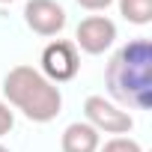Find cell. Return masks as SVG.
Returning a JSON list of instances; mask_svg holds the SVG:
<instances>
[{
  "label": "cell",
  "mask_w": 152,
  "mask_h": 152,
  "mask_svg": "<svg viewBox=\"0 0 152 152\" xmlns=\"http://www.w3.org/2000/svg\"><path fill=\"white\" fill-rule=\"evenodd\" d=\"M104 84H107L113 104L131 107V110H149L152 104V42L140 36L122 45L104 69Z\"/></svg>",
  "instance_id": "6da1fadb"
},
{
  "label": "cell",
  "mask_w": 152,
  "mask_h": 152,
  "mask_svg": "<svg viewBox=\"0 0 152 152\" xmlns=\"http://www.w3.org/2000/svg\"><path fill=\"white\" fill-rule=\"evenodd\" d=\"M3 99L30 122H51L63 110V93L33 66H12L3 78Z\"/></svg>",
  "instance_id": "7a4b0ae2"
},
{
  "label": "cell",
  "mask_w": 152,
  "mask_h": 152,
  "mask_svg": "<svg viewBox=\"0 0 152 152\" xmlns=\"http://www.w3.org/2000/svg\"><path fill=\"white\" fill-rule=\"evenodd\" d=\"M39 72L51 84H66L81 72V51L75 48V42L69 39H54L42 48V60H39Z\"/></svg>",
  "instance_id": "3957f363"
},
{
  "label": "cell",
  "mask_w": 152,
  "mask_h": 152,
  "mask_svg": "<svg viewBox=\"0 0 152 152\" xmlns=\"http://www.w3.org/2000/svg\"><path fill=\"white\" fill-rule=\"evenodd\" d=\"M84 116H87V122H90L99 134H113V137H119V134H128V131L134 128V116H131L125 107H119V104H113L110 99H104V96H90V99L84 102Z\"/></svg>",
  "instance_id": "277c9868"
},
{
  "label": "cell",
  "mask_w": 152,
  "mask_h": 152,
  "mask_svg": "<svg viewBox=\"0 0 152 152\" xmlns=\"http://www.w3.org/2000/svg\"><path fill=\"white\" fill-rule=\"evenodd\" d=\"M113 42H116V24L107 15H87L75 27V48L90 54V57L110 51Z\"/></svg>",
  "instance_id": "5b68a950"
},
{
  "label": "cell",
  "mask_w": 152,
  "mask_h": 152,
  "mask_svg": "<svg viewBox=\"0 0 152 152\" xmlns=\"http://www.w3.org/2000/svg\"><path fill=\"white\" fill-rule=\"evenodd\" d=\"M66 9L57 0H27L24 3V24L36 36H60L66 27Z\"/></svg>",
  "instance_id": "8992f818"
},
{
  "label": "cell",
  "mask_w": 152,
  "mask_h": 152,
  "mask_svg": "<svg viewBox=\"0 0 152 152\" xmlns=\"http://www.w3.org/2000/svg\"><path fill=\"white\" fill-rule=\"evenodd\" d=\"M99 146H102V134L87 119L69 122L63 128V137H60V149L63 152H99Z\"/></svg>",
  "instance_id": "52a82bcc"
},
{
  "label": "cell",
  "mask_w": 152,
  "mask_h": 152,
  "mask_svg": "<svg viewBox=\"0 0 152 152\" xmlns=\"http://www.w3.org/2000/svg\"><path fill=\"white\" fill-rule=\"evenodd\" d=\"M119 15L128 24L146 27L152 21V0H119Z\"/></svg>",
  "instance_id": "ba28073f"
},
{
  "label": "cell",
  "mask_w": 152,
  "mask_h": 152,
  "mask_svg": "<svg viewBox=\"0 0 152 152\" xmlns=\"http://www.w3.org/2000/svg\"><path fill=\"white\" fill-rule=\"evenodd\" d=\"M99 152H143V146H140L134 137H128V134H119V137H110V140H104V143L99 146Z\"/></svg>",
  "instance_id": "9c48e42d"
},
{
  "label": "cell",
  "mask_w": 152,
  "mask_h": 152,
  "mask_svg": "<svg viewBox=\"0 0 152 152\" xmlns=\"http://www.w3.org/2000/svg\"><path fill=\"white\" fill-rule=\"evenodd\" d=\"M12 125H15V113H12V107L0 99V137L3 134H9L12 131Z\"/></svg>",
  "instance_id": "30bf717a"
},
{
  "label": "cell",
  "mask_w": 152,
  "mask_h": 152,
  "mask_svg": "<svg viewBox=\"0 0 152 152\" xmlns=\"http://www.w3.org/2000/svg\"><path fill=\"white\" fill-rule=\"evenodd\" d=\"M110 3H113V0H78V6L87 9V12H104Z\"/></svg>",
  "instance_id": "8fae6325"
},
{
  "label": "cell",
  "mask_w": 152,
  "mask_h": 152,
  "mask_svg": "<svg viewBox=\"0 0 152 152\" xmlns=\"http://www.w3.org/2000/svg\"><path fill=\"white\" fill-rule=\"evenodd\" d=\"M0 152H9V149H6V146H3V143H0Z\"/></svg>",
  "instance_id": "7c38bea8"
},
{
  "label": "cell",
  "mask_w": 152,
  "mask_h": 152,
  "mask_svg": "<svg viewBox=\"0 0 152 152\" xmlns=\"http://www.w3.org/2000/svg\"><path fill=\"white\" fill-rule=\"evenodd\" d=\"M0 3H12V0H0Z\"/></svg>",
  "instance_id": "4fadbf2b"
}]
</instances>
